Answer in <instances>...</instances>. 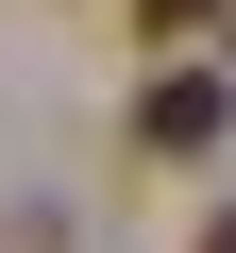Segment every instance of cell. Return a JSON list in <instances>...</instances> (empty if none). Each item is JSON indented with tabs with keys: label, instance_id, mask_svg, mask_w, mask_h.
Returning a JSON list of instances; mask_svg holds the SVG:
<instances>
[{
	"label": "cell",
	"instance_id": "6da1fadb",
	"mask_svg": "<svg viewBox=\"0 0 236 253\" xmlns=\"http://www.w3.org/2000/svg\"><path fill=\"white\" fill-rule=\"evenodd\" d=\"M219 135H236V84H219V68H169V84L135 101V152H152V169H186V152H219Z\"/></svg>",
	"mask_w": 236,
	"mask_h": 253
},
{
	"label": "cell",
	"instance_id": "7a4b0ae2",
	"mask_svg": "<svg viewBox=\"0 0 236 253\" xmlns=\"http://www.w3.org/2000/svg\"><path fill=\"white\" fill-rule=\"evenodd\" d=\"M202 17H236V0H135V34H152V51H186Z\"/></svg>",
	"mask_w": 236,
	"mask_h": 253
},
{
	"label": "cell",
	"instance_id": "3957f363",
	"mask_svg": "<svg viewBox=\"0 0 236 253\" xmlns=\"http://www.w3.org/2000/svg\"><path fill=\"white\" fill-rule=\"evenodd\" d=\"M202 253H236V203H219V219H202Z\"/></svg>",
	"mask_w": 236,
	"mask_h": 253
}]
</instances>
